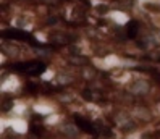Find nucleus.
<instances>
[{
	"instance_id": "nucleus-1",
	"label": "nucleus",
	"mask_w": 160,
	"mask_h": 139,
	"mask_svg": "<svg viewBox=\"0 0 160 139\" xmlns=\"http://www.w3.org/2000/svg\"><path fill=\"white\" fill-rule=\"evenodd\" d=\"M15 70L20 73H26L29 76H39L41 73L45 71V63L42 61H28V63H16Z\"/></svg>"
},
{
	"instance_id": "nucleus-2",
	"label": "nucleus",
	"mask_w": 160,
	"mask_h": 139,
	"mask_svg": "<svg viewBox=\"0 0 160 139\" xmlns=\"http://www.w3.org/2000/svg\"><path fill=\"white\" fill-rule=\"evenodd\" d=\"M74 121H76V125H78L79 129H82L84 133H89V134H97V129H95V126L92 125V121L87 118H84V117H79V115H74Z\"/></svg>"
},
{
	"instance_id": "nucleus-3",
	"label": "nucleus",
	"mask_w": 160,
	"mask_h": 139,
	"mask_svg": "<svg viewBox=\"0 0 160 139\" xmlns=\"http://www.w3.org/2000/svg\"><path fill=\"white\" fill-rule=\"evenodd\" d=\"M138 33H139V23L138 21H129L126 25V34L128 37H131V39H134L136 36H138Z\"/></svg>"
},
{
	"instance_id": "nucleus-4",
	"label": "nucleus",
	"mask_w": 160,
	"mask_h": 139,
	"mask_svg": "<svg viewBox=\"0 0 160 139\" xmlns=\"http://www.w3.org/2000/svg\"><path fill=\"white\" fill-rule=\"evenodd\" d=\"M44 128L42 126H36V125H31V133H33L34 136H42L44 134Z\"/></svg>"
}]
</instances>
